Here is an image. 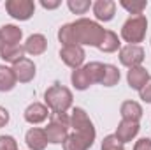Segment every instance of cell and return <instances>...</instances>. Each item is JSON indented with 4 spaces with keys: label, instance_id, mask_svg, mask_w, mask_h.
<instances>
[{
    "label": "cell",
    "instance_id": "obj_1",
    "mask_svg": "<svg viewBox=\"0 0 151 150\" xmlns=\"http://www.w3.org/2000/svg\"><path fill=\"white\" fill-rule=\"evenodd\" d=\"M72 30L76 36V42L79 46H95L97 48L106 36V28L88 18L76 20L72 23Z\"/></svg>",
    "mask_w": 151,
    "mask_h": 150
},
{
    "label": "cell",
    "instance_id": "obj_2",
    "mask_svg": "<svg viewBox=\"0 0 151 150\" xmlns=\"http://www.w3.org/2000/svg\"><path fill=\"white\" fill-rule=\"evenodd\" d=\"M104 73V64L100 62H90L79 69H74L70 74V81L76 90H86L95 83H100Z\"/></svg>",
    "mask_w": 151,
    "mask_h": 150
},
{
    "label": "cell",
    "instance_id": "obj_3",
    "mask_svg": "<svg viewBox=\"0 0 151 150\" xmlns=\"http://www.w3.org/2000/svg\"><path fill=\"white\" fill-rule=\"evenodd\" d=\"M44 101L51 113H67V110L72 106V92L67 87L55 83L46 90Z\"/></svg>",
    "mask_w": 151,
    "mask_h": 150
},
{
    "label": "cell",
    "instance_id": "obj_4",
    "mask_svg": "<svg viewBox=\"0 0 151 150\" xmlns=\"http://www.w3.org/2000/svg\"><path fill=\"white\" fill-rule=\"evenodd\" d=\"M69 127H70V117L67 113H51L49 115V124L44 129L47 143H63L69 136Z\"/></svg>",
    "mask_w": 151,
    "mask_h": 150
},
{
    "label": "cell",
    "instance_id": "obj_5",
    "mask_svg": "<svg viewBox=\"0 0 151 150\" xmlns=\"http://www.w3.org/2000/svg\"><path fill=\"white\" fill-rule=\"evenodd\" d=\"M146 30H148V20H146L144 14L130 16L121 27V37L128 44H137V42L144 41Z\"/></svg>",
    "mask_w": 151,
    "mask_h": 150
},
{
    "label": "cell",
    "instance_id": "obj_6",
    "mask_svg": "<svg viewBox=\"0 0 151 150\" xmlns=\"http://www.w3.org/2000/svg\"><path fill=\"white\" fill-rule=\"evenodd\" d=\"M5 11L11 18L27 21L34 16L35 12V4L32 0H7L5 2Z\"/></svg>",
    "mask_w": 151,
    "mask_h": 150
},
{
    "label": "cell",
    "instance_id": "obj_7",
    "mask_svg": "<svg viewBox=\"0 0 151 150\" xmlns=\"http://www.w3.org/2000/svg\"><path fill=\"white\" fill-rule=\"evenodd\" d=\"M144 57H146V53L139 44H127L119 50V62L128 69L139 67L144 62Z\"/></svg>",
    "mask_w": 151,
    "mask_h": 150
},
{
    "label": "cell",
    "instance_id": "obj_8",
    "mask_svg": "<svg viewBox=\"0 0 151 150\" xmlns=\"http://www.w3.org/2000/svg\"><path fill=\"white\" fill-rule=\"evenodd\" d=\"M70 127H74V133H81V134H88V136H97L93 122L90 120L88 113L83 108H74L72 115H70Z\"/></svg>",
    "mask_w": 151,
    "mask_h": 150
},
{
    "label": "cell",
    "instance_id": "obj_9",
    "mask_svg": "<svg viewBox=\"0 0 151 150\" xmlns=\"http://www.w3.org/2000/svg\"><path fill=\"white\" fill-rule=\"evenodd\" d=\"M84 48L79 46V44H74V46H63L60 50V58L65 66L72 67V69H79L83 67V62H84Z\"/></svg>",
    "mask_w": 151,
    "mask_h": 150
},
{
    "label": "cell",
    "instance_id": "obj_10",
    "mask_svg": "<svg viewBox=\"0 0 151 150\" xmlns=\"http://www.w3.org/2000/svg\"><path fill=\"white\" fill-rule=\"evenodd\" d=\"M12 71L19 83H28L35 78V64L30 58H21L19 62L12 64Z\"/></svg>",
    "mask_w": 151,
    "mask_h": 150
},
{
    "label": "cell",
    "instance_id": "obj_11",
    "mask_svg": "<svg viewBox=\"0 0 151 150\" xmlns=\"http://www.w3.org/2000/svg\"><path fill=\"white\" fill-rule=\"evenodd\" d=\"M95 141V136L81 134V133H72L67 136L63 141V150H88Z\"/></svg>",
    "mask_w": 151,
    "mask_h": 150
},
{
    "label": "cell",
    "instance_id": "obj_12",
    "mask_svg": "<svg viewBox=\"0 0 151 150\" xmlns=\"http://www.w3.org/2000/svg\"><path fill=\"white\" fill-rule=\"evenodd\" d=\"M139 129H141V125H139V122H132V120H121L119 124H118V127H116V133H114V136L121 141V143H128V141H132L137 134H139Z\"/></svg>",
    "mask_w": 151,
    "mask_h": 150
},
{
    "label": "cell",
    "instance_id": "obj_13",
    "mask_svg": "<svg viewBox=\"0 0 151 150\" xmlns=\"http://www.w3.org/2000/svg\"><path fill=\"white\" fill-rule=\"evenodd\" d=\"M49 108L46 106V104H42V103H32L27 110H25V120L28 122V124H32V125H35V124H42L44 120H47L49 118Z\"/></svg>",
    "mask_w": 151,
    "mask_h": 150
},
{
    "label": "cell",
    "instance_id": "obj_14",
    "mask_svg": "<svg viewBox=\"0 0 151 150\" xmlns=\"http://www.w3.org/2000/svg\"><path fill=\"white\" fill-rule=\"evenodd\" d=\"M91 7L99 21H111L116 14V4L113 0H97Z\"/></svg>",
    "mask_w": 151,
    "mask_h": 150
},
{
    "label": "cell",
    "instance_id": "obj_15",
    "mask_svg": "<svg viewBox=\"0 0 151 150\" xmlns=\"http://www.w3.org/2000/svg\"><path fill=\"white\" fill-rule=\"evenodd\" d=\"M25 141H27V147L30 150H44L47 147L46 133H44V129H39V127H32L27 131Z\"/></svg>",
    "mask_w": 151,
    "mask_h": 150
},
{
    "label": "cell",
    "instance_id": "obj_16",
    "mask_svg": "<svg viewBox=\"0 0 151 150\" xmlns=\"http://www.w3.org/2000/svg\"><path fill=\"white\" fill-rule=\"evenodd\" d=\"M150 79V73L146 71V67L139 66V67H132L128 73H127V81H128V87L134 88V90H141L146 81Z\"/></svg>",
    "mask_w": 151,
    "mask_h": 150
},
{
    "label": "cell",
    "instance_id": "obj_17",
    "mask_svg": "<svg viewBox=\"0 0 151 150\" xmlns=\"http://www.w3.org/2000/svg\"><path fill=\"white\" fill-rule=\"evenodd\" d=\"M47 48V39L44 37L42 34H32L30 37L27 39L25 42V51L30 53L32 57H37V55H42Z\"/></svg>",
    "mask_w": 151,
    "mask_h": 150
},
{
    "label": "cell",
    "instance_id": "obj_18",
    "mask_svg": "<svg viewBox=\"0 0 151 150\" xmlns=\"http://www.w3.org/2000/svg\"><path fill=\"white\" fill-rule=\"evenodd\" d=\"M25 46L21 44H7L0 50V58L4 62H11V64H16L19 62L21 58H25Z\"/></svg>",
    "mask_w": 151,
    "mask_h": 150
},
{
    "label": "cell",
    "instance_id": "obj_19",
    "mask_svg": "<svg viewBox=\"0 0 151 150\" xmlns=\"http://www.w3.org/2000/svg\"><path fill=\"white\" fill-rule=\"evenodd\" d=\"M119 113H121V120L139 122L142 118V106L135 101H125L119 108Z\"/></svg>",
    "mask_w": 151,
    "mask_h": 150
},
{
    "label": "cell",
    "instance_id": "obj_20",
    "mask_svg": "<svg viewBox=\"0 0 151 150\" xmlns=\"http://www.w3.org/2000/svg\"><path fill=\"white\" fill-rule=\"evenodd\" d=\"M18 79L14 76L12 67L7 66H0V92H11L16 87Z\"/></svg>",
    "mask_w": 151,
    "mask_h": 150
},
{
    "label": "cell",
    "instance_id": "obj_21",
    "mask_svg": "<svg viewBox=\"0 0 151 150\" xmlns=\"http://www.w3.org/2000/svg\"><path fill=\"white\" fill-rule=\"evenodd\" d=\"M0 34H2V39H4L5 46L7 44H19V41L23 37L21 28L16 27V25H4L0 28Z\"/></svg>",
    "mask_w": 151,
    "mask_h": 150
},
{
    "label": "cell",
    "instance_id": "obj_22",
    "mask_svg": "<svg viewBox=\"0 0 151 150\" xmlns=\"http://www.w3.org/2000/svg\"><path fill=\"white\" fill-rule=\"evenodd\" d=\"M119 78H121V74H119V71H118L116 66L104 64V73H102L100 85H104V87H114V85H118Z\"/></svg>",
    "mask_w": 151,
    "mask_h": 150
},
{
    "label": "cell",
    "instance_id": "obj_23",
    "mask_svg": "<svg viewBox=\"0 0 151 150\" xmlns=\"http://www.w3.org/2000/svg\"><path fill=\"white\" fill-rule=\"evenodd\" d=\"M119 46H121L119 37L114 34L113 30H106V36H104L102 42H100L97 48H99L100 51H104V53H113V51H116Z\"/></svg>",
    "mask_w": 151,
    "mask_h": 150
},
{
    "label": "cell",
    "instance_id": "obj_24",
    "mask_svg": "<svg viewBox=\"0 0 151 150\" xmlns=\"http://www.w3.org/2000/svg\"><path fill=\"white\" fill-rule=\"evenodd\" d=\"M119 5H121L125 11H128L132 16H139V14H142V11L146 9L148 2H146V0H119Z\"/></svg>",
    "mask_w": 151,
    "mask_h": 150
},
{
    "label": "cell",
    "instance_id": "obj_25",
    "mask_svg": "<svg viewBox=\"0 0 151 150\" xmlns=\"http://www.w3.org/2000/svg\"><path fill=\"white\" fill-rule=\"evenodd\" d=\"M58 41L63 46H74V44H77L74 30H72V23H65V25H62L58 28Z\"/></svg>",
    "mask_w": 151,
    "mask_h": 150
},
{
    "label": "cell",
    "instance_id": "obj_26",
    "mask_svg": "<svg viewBox=\"0 0 151 150\" xmlns=\"http://www.w3.org/2000/svg\"><path fill=\"white\" fill-rule=\"evenodd\" d=\"M67 5L74 14H84L91 7V2L90 0H69Z\"/></svg>",
    "mask_w": 151,
    "mask_h": 150
},
{
    "label": "cell",
    "instance_id": "obj_27",
    "mask_svg": "<svg viewBox=\"0 0 151 150\" xmlns=\"http://www.w3.org/2000/svg\"><path fill=\"white\" fill-rule=\"evenodd\" d=\"M100 150H125V147H123V143H121L114 134H109V136H106V138L102 140Z\"/></svg>",
    "mask_w": 151,
    "mask_h": 150
},
{
    "label": "cell",
    "instance_id": "obj_28",
    "mask_svg": "<svg viewBox=\"0 0 151 150\" xmlns=\"http://www.w3.org/2000/svg\"><path fill=\"white\" fill-rule=\"evenodd\" d=\"M0 150H18V141L9 134H2L0 136Z\"/></svg>",
    "mask_w": 151,
    "mask_h": 150
},
{
    "label": "cell",
    "instance_id": "obj_29",
    "mask_svg": "<svg viewBox=\"0 0 151 150\" xmlns=\"http://www.w3.org/2000/svg\"><path fill=\"white\" fill-rule=\"evenodd\" d=\"M139 95H141V99L144 103H151V76H150V79L146 81V85L139 90Z\"/></svg>",
    "mask_w": 151,
    "mask_h": 150
},
{
    "label": "cell",
    "instance_id": "obj_30",
    "mask_svg": "<svg viewBox=\"0 0 151 150\" xmlns=\"http://www.w3.org/2000/svg\"><path fill=\"white\" fill-rule=\"evenodd\" d=\"M134 150H151V140L150 138H141L139 141H135Z\"/></svg>",
    "mask_w": 151,
    "mask_h": 150
},
{
    "label": "cell",
    "instance_id": "obj_31",
    "mask_svg": "<svg viewBox=\"0 0 151 150\" xmlns=\"http://www.w3.org/2000/svg\"><path fill=\"white\" fill-rule=\"evenodd\" d=\"M40 5L44 7V9H56V7H60V0H40Z\"/></svg>",
    "mask_w": 151,
    "mask_h": 150
},
{
    "label": "cell",
    "instance_id": "obj_32",
    "mask_svg": "<svg viewBox=\"0 0 151 150\" xmlns=\"http://www.w3.org/2000/svg\"><path fill=\"white\" fill-rule=\"evenodd\" d=\"M7 124H9V111L4 106H0V127H5Z\"/></svg>",
    "mask_w": 151,
    "mask_h": 150
},
{
    "label": "cell",
    "instance_id": "obj_33",
    "mask_svg": "<svg viewBox=\"0 0 151 150\" xmlns=\"http://www.w3.org/2000/svg\"><path fill=\"white\" fill-rule=\"evenodd\" d=\"M4 46H5V42H4V39H2V34H0V50H2Z\"/></svg>",
    "mask_w": 151,
    "mask_h": 150
}]
</instances>
